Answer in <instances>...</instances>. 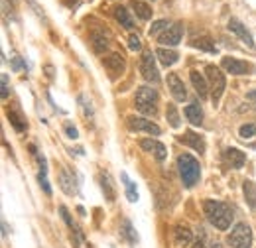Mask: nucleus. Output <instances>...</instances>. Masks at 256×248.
<instances>
[{
  "label": "nucleus",
  "mask_w": 256,
  "mask_h": 248,
  "mask_svg": "<svg viewBox=\"0 0 256 248\" xmlns=\"http://www.w3.org/2000/svg\"><path fill=\"white\" fill-rule=\"evenodd\" d=\"M203 211H205V217L209 218V222L219 228V230H226L232 222V209L223 203V201H213V199H207L203 203Z\"/></svg>",
  "instance_id": "nucleus-1"
},
{
  "label": "nucleus",
  "mask_w": 256,
  "mask_h": 248,
  "mask_svg": "<svg viewBox=\"0 0 256 248\" xmlns=\"http://www.w3.org/2000/svg\"><path fill=\"white\" fill-rule=\"evenodd\" d=\"M178 170H180V176H182V182L186 187H193L199 182V176H201V166L199 162L190 154H182L178 158Z\"/></svg>",
  "instance_id": "nucleus-2"
},
{
  "label": "nucleus",
  "mask_w": 256,
  "mask_h": 248,
  "mask_svg": "<svg viewBox=\"0 0 256 248\" xmlns=\"http://www.w3.org/2000/svg\"><path fill=\"white\" fill-rule=\"evenodd\" d=\"M136 108L142 114L148 116H156L158 114V91H154L152 87H140L136 91V98H134Z\"/></svg>",
  "instance_id": "nucleus-3"
},
{
  "label": "nucleus",
  "mask_w": 256,
  "mask_h": 248,
  "mask_svg": "<svg viewBox=\"0 0 256 248\" xmlns=\"http://www.w3.org/2000/svg\"><path fill=\"white\" fill-rule=\"evenodd\" d=\"M205 73H207V83H209V91H211V100H213V104H217L223 96L224 85H226L224 73L217 65H207Z\"/></svg>",
  "instance_id": "nucleus-4"
},
{
  "label": "nucleus",
  "mask_w": 256,
  "mask_h": 248,
  "mask_svg": "<svg viewBox=\"0 0 256 248\" xmlns=\"http://www.w3.org/2000/svg\"><path fill=\"white\" fill-rule=\"evenodd\" d=\"M226 244L230 248H250L252 246V230L248 224L238 222L226 236Z\"/></svg>",
  "instance_id": "nucleus-5"
},
{
  "label": "nucleus",
  "mask_w": 256,
  "mask_h": 248,
  "mask_svg": "<svg viewBox=\"0 0 256 248\" xmlns=\"http://www.w3.org/2000/svg\"><path fill=\"white\" fill-rule=\"evenodd\" d=\"M140 73L148 83H160V71L156 67V60L152 52H144L140 58Z\"/></svg>",
  "instance_id": "nucleus-6"
},
{
  "label": "nucleus",
  "mask_w": 256,
  "mask_h": 248,
  "mask_svg": "<svg viewBox=\"0 0 256 248\" xmlns=\"http://www.w3.org/2000/svg\"><path fill=\"white\" fill-rule=\"evenodd\" d=\"M102 65H104L108 77H110V79H116L118 75H122L126 62H124V58H122L120 54H110V56H106V58L102 60Z\"/></svg>",
  "instance_id": "nucleus-7"
},
{
  "label": "nucleus",
  "mask_w": 256,
  "mask_h": 248,
  "mask_svg": "<svg viewBox=\"0 0 256 248\" xmlns=\"http://www.w3.org/2000/svg\"><path fill=\"white\" fill-rule=\"evenodd\" d=\"M128 128L136 130V132H148V134H154V136L160 134V126H156L148 118H140V116H128Z\"/></svg>",
  "instance_id": "nucleus-8"
},
{
  "label": "nucleus",
  "mask_w": 256,
  "mask_h": 248,
  "mask_svg": "<svg viewBox=\"0 0 256 248\" xmlns=\"http://www.w3.org/2000/svg\"><path fill=\"white\" fill-rule=\"evenodd\" d=\"M182 36H184V24L176 22V24H172L164 34H160L158 40H160V44H164V46H178L182 42Z\"/></svg>",
  "instance_id": "nucleus-9"
},
{
  "label": "nucleus",
  "mask_w": 256,
  "mask_h": 248,
  "mask_svg": "<svg viewBox=\"0 0 256 248\" xmlns=\"http://www.w3.org/2000/svg\"><path fill=\"white\" fill-rule=\"evenodd\" d=\"M91 44H93V50L96 54H102L108 50L110 46V34L104 30V28H95L91 32Z\"/></svg>",
  "instance_id": "nucleus-10"
},
{
  "label": "nucleus",
  "mask_w": 256,
  "mask_h": 248,
  "mask_svg": "<svg viewBox=\"0 0 256 248\" xmlns=\"http://www.w3.org/2000/svg\"><path fill=\"white\" fill-rule=\"evenodd\" d=\"M140 148L146 150V152H150V154H154V158H156L158 162H164L166 156H168L166 146H164L162 142H158V140H154V138H144V140H140Z\"/></svg>",
  "instance_id": "nucleus-11"
},
{
  "label": "nucleus",
  "mask_w": 256,
  "mask_h": 248,
  "mask_svg": "<svg viewBox=\"0 0 256 248\" xmlns=\"http://www.w3.org/2000/svg\"><path fill=\"white\" fill-rule=\"evenodd\" d=\"M168 87H170V93L174 94L176 100H186V98H188L186 85H184V81H182L176 73H170V75H168Z\"/></svg>",
  "instance_id": "nucleus-12"
},
{
  "label": "nucleus",
  "mask_w": 256,
  "mask_h": 248,
  "mask_svg": "<svg viewBox=\"0 0 256 248\" xmlns=\"http://www.w3.org/2000/svg\"><path fill=\"white\" fill-rule=\"evenodd\" d=\"M224 71H228L230 75H244L250 71V65L246 62H240V60H234V58H223L221 62Z\"/></svg>",
  "instance_id": "nucleus-13"
},
{
  "label": "nucleus",
  "mask_w": 256,
  "mask_h": 248,
  "mask_svg": "<svg viewBox=\"0 0 256 248\" xmlns=\"http://www.w3.org/2000/svg\"><path fill=\"white\" fill-rule=\"evenodd\" d=\"M174 240H176V244L180 248H186L188 244H192L193 240V232L192 228L188 226V224H176V228H174Z\"/></svg>",
  "instance_id": "nucleus-14"
},
{
  "label": "nucleus",
  "mask_w": 256,
  "mask_h": 248,
  "mask_svg": "<svg viewBox=\"0 0 256 248\" xmlns=\"http://www.w3.org/2000/svg\"><path fill=\"white\" fill-rule=\"evenodd\" d=\"M58 180H60V187H62V191H64L65 195H75V193H77V187H75V176H73L67 168H62V170H60Z\"/></svg>",
  "instance_id": "nucleus-15"
},
{
  "label": "nucleus",
  "mask_w": 256,
  "mask_h": 248,
  "mask_svg": "<svg viewBox=\"0 0 256 248\" xmlns=\"http://www.w3.org/2000/svg\"><path fill=\"white\" fill-rule=\"evenodd\" d=\"M98 180H100V189H102V193H104V199L112 203V201L116 199V187H114V182H112L110 174H108V172H100Z\"/></svg>",
  "instance_id": "nucleus-16"
},
{
  "label": "nucleus",
  "mask_w": 256,
  "mask_h": 248,
  "mask_svg": "<svg viewBox=\"0 0 256 248\" xmlns=\"http://www.w3.org/2000/svg\"><path fill=\"white\" fill-rule=\"evenodd\" d=\"M228 30L232 32V34H236V36H238V38H240V40H242V42H244V44H246L250 50H254L252 36L248 34V30H246V28H244V26H242V24H240L236 18H230V20H228Z\"/></svg>",
  "instance_id": "nucleus-17"
},
{
  "label": "nucleus",
  "mask_w": 256,
  "mask_h": 248,
  "mask_svg": "<svg viewBox=\"0 0 256 248\" xmlns=\"http://www.w3.org/2000/svg\"><path fill=\"white\" fill-rule=\"evenodd\" d=\"M180 142H184L186 146H192L193 150H197L199 154H203V152H205V140H203V136L195 134V132H192V130L184 132V136L180 138Z\"/></svg>",
  "instance_id": "nucleus-18"
},
{
  "label": "nucleus",
  "mask_w": 256,
  "mask_h": 248,
  "mask_svg": "<svg viewBox=\"0 0 256 248\" xmlns=\"http://www.w3.org/2000/svg\"><path fill=\"white\" fill-rule=\"evenodd\" d=\"M223 156H224V160H226V164H228L232 170H240V168L244 166V162H246V154H242V152L236 150V148H226Z\"/></svg>",
  "instance_id": "nucleus-19"
},
{
  "label": "nucleus",
  "mask_w": 256,
  "mask_h": 248,
  "mask_svg": "<svg viewBox=\"0 0 256 248\" xmlns=\"http://www.w3.org/2000/svg\"><path fill=\"white\" fill-rule=\"evenodd\" d=\"M190 77H192V83L193 87H195V91H197V94H199V98H207L209 96V83H207V79L199 71H192Z\"/></svg>",
  "instance_id": "nucleus-20"
},
{
  "label": "nucleus",
  "mask_w": 256,
  "mask_h": 248,
  "mask_svg": "<svg viewBox=\"0 0 256 248\" xmlns=\"http://www.w3.org/2000/svg\"><path fill=\"white\" fill-rule=\"evenodd\" d=\"M192 46H193V48H197V50H203V52H207V54H217V48H215L213 40H211V38H207V36H199V38H193Z\"/></svg>",
  "instance_id": "nucleus-21"
},
{
  "label": "nucleus",
  "mask_w": 256,
  "mask_h": 248,
  "mask_svg": "<svg viewBox=\"0 0 256 248\" xmlns=\"http://www.w3.org/2000/svg\"><path fill=\"white\" fill-rule=\"evenodd\" d=\"M156 58L160 60L162 65H166V67H170V65H174V63L178 62V52L176 50H166V48H158L156 50Z\"/></svg>",
  "instance_id": "nucleus-22"
},
{
  "label": "nucleus",
  "mask_w": 256,
  "mask_h": 248,
  "mask_svg": "<svg viewBox=\"0 0 256 248\" xmlns=\"http://www.w3.org/2000/svg\"><path fill=\"white\" fill-rule=\"evenodd\" d=\"M186 116L195 126H199V124L203 122V110H201V106L197 102H192L190 106H186Z\"/></svg>",
  "instance_id": "nucleus-23"
},
{
  "label": "nucleus",
  "mask_w": 256,
  "mask_h": 248,
  "mask_svg": "<svg viewBox=\"0 0 256 248\" xmlns=\"http://www.w3.org/2000/svg\"><path fill=\"white\" fill-rule=\"evenodd\" d=\"M114 18L120 22V26L122 28H134V20H132V16H130V12H128L126 8H122V6H118V8H114Z\"/></svg>",
  "instance_id": "nucleus-24"
},
{
  "label": "nucleus",
  "mask_w": 256,
  "mask_h": 248,
  "mask_svg": "<svg viewBox=\"0 0 256 248\" xmlns=\"http://www.w3.org/2000/svg\"><path fill=\"white\" fill-rule=\"evenodd\" d=\"M132 10L136 12V16H138L140 20H150V18H152V8H150L146 2L134 0V2H132Z\"/></svg>",
  "instance_id": "nucleus-25"
},
{
  "label": "nucleus",
  "mask_w": 256,
  "mask_h": 248,
  "mask_svg": "<svg viewBox=\"0 0 256 248\" xmlns=\"http://www.w3.org/2000/svg\"><path fill=\"white\" fill-rule=\"evenodd\" d=\"M242 191H244V199L248 203L250 209H256V184L254 182H244L242 184Z\"/></svg>",
  "instance_id": "nucleus-26"
},
{
  "label": "nucleus",
  "mask_w": 256,
  "mask_h": 248,
  "mask_svg": "<svg viewBox=\"0 0 256 248\" xmlns=\"http://www.w3.org/2000/svg\"><path fill=\"white\" fill-rule=\"evenodd\" d=\"M8 120L12 122V126L18 130V132H24L26 130V120L22 118V114L14 108H8Z\"/></svg>",
  "instance_id": "nucleus-27"
},
{
  "label": "nucleus",
  "mask_w": 256,
  "mask_h": 248,
  "mask_svg": "<svg viewBox=\"0 0 256 248\" xmlns=\"http://www.w3.org/2000/svg\"><path fill=\"white\" fill-rule=\"evenodd\" d=\"M120 232H122V236L126 238L130 244L138 242V234H136V230H134V226H132V222H130L128 218L122 220V228H120Z\"/></svg>",
  "instance_id": "nucleus-28"
},
{
  "label": "nucleus",
  "mask_w": 256,
  "mask_h": 248,
  "mask_svg": "<svg viewBox=\"0 0 256 248\" xmlns=\"http://www.w3.org/2000/svg\"><path fill=\"white\" fill-rule=\"evenodd\" d=\"M120 178H122V182H124V189H126L128 201H130V203H136V201H138V191H136V186H134V182H130V180H128L126 174H122Z\"/></svg>",
  "instance_id": "nucleus-29"
},
{
  "label": "nucleus",
  "mask_w": 256,
  "mask_h": 248,
  "mask_svg": "<svg viewBox=\"0 0 256 248\" xmlns=\"http://www.w3.org/2000/svg\"><path fill=\"white\" fill-rule=\"evenodd\" d=\"M166 116H168V122L172 124V128H178V126H180V114H178L176 104H168V108H166Z\"/></svg>",
  "instance_id": "nucleus-30"
},
{
  "label": "nucleus",
  "mask_w": 256,
  "mask_h": 248,
  "mask_svg": "<svg viewBox=\"0 0 256 248\" xmlns=\"http://www.w3.org/2000/svg\"><path fill=\"white\" fill-rule=\"evenodd\" d=\"M238 134H240V138L242 140H248V138H252L256 134V124L248 122V124H242L240 128H238Z\"/></svg>",
  "instance_id": "nucleus-31"
},
{
  "label": "nucleus",
  "mask_w": 256,
  "mask_h": 248,
  "mask_svg": "<svg viewBox=\"0 0 256 248\" xmlns=\"http://www.w3.org/2000/svg\"><path fill=\"white\" fill-rule=\"evenodd\" d=\"M170 26H172V24H170L168 20H158V22H154V24H152V28H150V36H160V34H164Z\"/></svg>",
  "instance_id": "nucleus-32"
},
{
  "label": "nucleus",
  "mask_w": 256,
  "mask_h": 248,
  "mask_svg": "<svg viewBox=\"0 0 256 248\" xmlns=\"http://www.w3.org/2000/svg\"><path fill=\"white\" fill-rule=\"evenodd\" d=\"M38 182H40V186L44 187V191L50 195L52 193V187H50V182H48V172H40V176H38Z\"/></svg>",
  "instance_id": "nucleus-33"
},
{
  "label": "nucleus",
  "mask_w": 256,
  "mask_h": 248,
  "mask_svg": "<svg viewBox=\"0 0 256 248\" xmlns=\"http://www.w3.org/2000/svg\"><path fill=\"white\" fill-rule=\"evenodd\" d=\"M128 48H130V50H132V52H138V50H140V48H142V42H140V38H138V36H134V34H132V36H130V38H128Z\"/></svg>",
  "instance_id": "nucleus-34"
},
{
  "label": "nucleus",
  "mask_w": 256,
  "mask_h": 248,
  "mask_svg": "<svg viewBox=\"0 0 256 248\" xmlns=\"http://www.w3.org/2000/svg\"><path fill=\"white\" fill-rule=\"evenodd\" d=\"M0 79H2V91H0V96H2V98H6L8 93H10V87H8V75H6V73H2V75H0Z\"/></svg>",
  "instance_id": "nucleus-35"
},
{
  "label": "nucleus",
  "mask_w": 256,
  "mask_h": 248,
  "mask_svg": "<svg viewBox=\"0 0 256 248\" xmlns=\"http://www.w3.org/2000/svg\"><path fill=\"white\" fill-rule=\"evenodd\" d=\"M65 132H67V136H69V138H77V136H79V134H77V128H75V126H71V124H67V126H65Z\"/></svg>",
  "instance_id": "nucleus-36"
},
{
  "label": "nucleus",
  "mask_w": 256,
  "mask_h": 248,
  "mask_svg": "<svg viewBox=\"0 0 256 248\" xmlns=\"http://www.w3.org/2000/svg\"><path fill=\"white\" fill-rule=\"evenodd\" d=\"M20 60H22V58H18V56H14V58H12V67H14V69H20V67L24 65Z\"/></svg>",
  "instance_id": "nucleus-37"
},
{
  "label": "nucleus",
  "mask_w": 256,
  "mask_h": 248,
  "mask_svg": "<svg viewBox=\"0 0 256 248\" xmlns=\"http://www.w3.org/2000/svg\"><path fill=\"white\" fill-rule=\"evenodd\" d=\"M246 98H248V100H250V102H252V104L256 106V91H250V93H246Z\"/></svg>",
  "instance_id": "nucleus-38"
},
{
  "label": "nucleus",
  "mask_w": 256,
  "mask_h": 248,
  "mask_svg": "<svg viewBox=\"0 0 256 248\" xmlns=\"http://www.w3.org/2000/svg\"><path fill=\"white\" fill-rule=\"evenodd\" d=\"M192 248H207V246H205V242H203V240H195V242L192 244Z\"/></svg>",
  "instance_id": "nucleus-39"
}]
</instances>
